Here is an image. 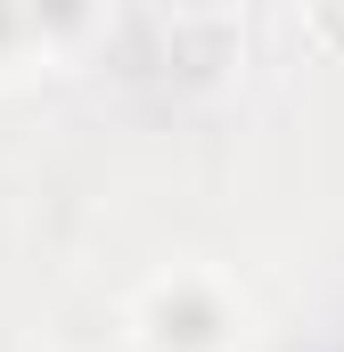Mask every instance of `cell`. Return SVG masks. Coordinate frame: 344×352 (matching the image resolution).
<instances>
[{"label": "cell", "mask_w": 344, "mask_h": 352, "mask_svg": "<svg viewBox=\"0 0 344 352\" xmlns=\"http://www.w3.org/2000/svg\"><path fill=\"white\" fill-rule=\"evenodd\" d=\"M131 328H140L148 352H230L238 344V303L222 295L213 270H172L140 295Z\"/></svg>", "instance_id": "6da1fadb"}, {"label": "cell", "mask_w": 344, "mask_h": 352, "mask_svg": "<svg viewBox=\"0 0 344 352\" xmlns=\"http://www.w3.org/2000/svg\"><path fill=\"white\" fill-rule=\"evenodd\" d=\"M33 41H50V25H41V16H17V8H0V74H8V66H25V50H33Z\"/></svg>", "instance_id": "7a4b0ae2"}, {"label": "cell", "mask_w": 344, "mask_h": 352, "mask_svg": "<svg viewBox=\"0 0 344 352\" xmlns=\"http://www.w3.org/2000/svg\"><path fill=\"white\" fill-rule=\"evenodd\" d=\"M303 33H320V41H336V50H344V8H312Z\"/></svg>", "instance_id": "3957f363"}]
</instances>
